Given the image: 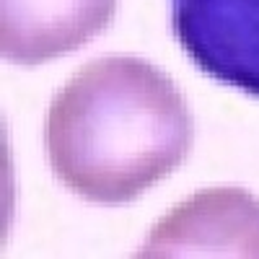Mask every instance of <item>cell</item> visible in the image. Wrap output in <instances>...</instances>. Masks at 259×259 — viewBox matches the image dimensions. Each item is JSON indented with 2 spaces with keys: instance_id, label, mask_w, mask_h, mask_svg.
I'll use <instances>...</instances> for the list:
<instances>
[{
  "instance_id": "1",
  "label": "cell",
  "mask_w": 259,
  "mask_h": 259,
  "mask_svg": "<svg viewBox=\"0 0 259 259\" xmlns=\"http://www.w3.org/2000/svg\"><path fill=\"white\" fill-rule=\"evenodd\" d=\"M194 119L177 83L138 57L94 60L62 85L45 124L55 177L78 197L122 205L177 171Z\"/></svg>"
},
{
  "instance_id": "4",
  "label": "cell",
  "mask_w": 259,
  "mask_h": 259,
  "mask_svg": "<svg viewBox=\"0 0 259 259\" xmlns=\"http://www.w3.org/2000/svg\"><path fill=\"white\" fill-rule=\"evenodd\" d=\"M117 0H0V50L18 65L62 57L101 34Z\"/></svg>"
},
{
  "instance_id": "2",
  "label": "cell",
  "mask_w": 259,
  "mask_h": 259,
  "mask_svg": "<svg viewBox=\"0 0 259 259\" xmlns=\"http://www.w3.org/2000/svg\"><path fill=\"white\" fill-rule=\"evenodd\" d=\"M135 256L259 259V200L241 187L202 189L168 210L148 233Z\"/></svg>"
},
{
  "instance_id": "3",
  "label": "cell",
  "mask_w": 259,
  "mask_h": 259,
  "mask_svg": "<svg viewBox=\"0 0 259 259\" xmlns=\"http://www.w3.org/2000/svg\"><path fill=\"white\" fill-rule=\"evenodd\" d=\"M177 41L202 73L259 99V0H168Z\"/></svg>"
}]
</instances>
